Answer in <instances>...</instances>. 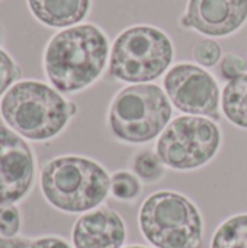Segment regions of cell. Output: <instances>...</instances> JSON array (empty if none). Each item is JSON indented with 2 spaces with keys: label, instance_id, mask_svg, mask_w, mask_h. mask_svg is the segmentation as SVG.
Wrapping results in <instances>:
<instances>
[{
  "label": "cell",
  "instance_id": "1",
  "mask_svg": "<svg viewBox=\"0 0 247 248\" xmlns=\"http://www.w3.org/2000/svg\"><path fill=\"white\" fill-rule=\"evenodd\" d=\"M109 52L108 35L95 23L61 29L44 49L45 77L60 93H79L100 78L109 62Z\"/></svg>",
  "mask_w": 247,
  "mask_h": 248
},
{
  "label": "cell",
  "instance_id": "2",
  "mask_svg": "<svg viewBox=\"0 0 247 248\" xmlns=\"http://www.w3.org/2000/svg\"><path fill=\"white\" fill-rule=\"evenodd\" d=\"M76 113L74 102L38 80L16 81L0 100V116L6 126L33 142L58 137Z\"/></svg>",
  "mask_w": 247,
  "mask_h": 248
},
{
  "label": "cell",
  "instance_id": "3",
  "mask_svg": "<svg viewBox=\"0 0 247 248\" xmlns=\"http://www.w3.org/2000/svg\"><path fill=\"white\" fill-rule=\"evenodd\" d=\"M44 199L64 214H86L99 208L111 193V176L95 160L60 155L47 161L39 173Z\"/></svg>",
  "mask_w": 247,
  "mask_h": 248
},
{
  "label": "cell",
  "instance_id": "4",
  "mask_svg": "<svg viewBox=\"0 0 247 248\" xmlns=\"http://www.w3.org/2000/svg\"><path fill=\"white\" fill-rule=\"evenodd\" d=\"M172 103L154 84H131L121 89L108 109V129L124 144H147L162 135L172 121Z\"/></svg>",
  "mask_w": 247,
  "mask_h": 248
},
{
  "label": "cell",
  "instance_id": "5",
  "mask_svg": "<svg viewBox=\"0 0 247 248\" xmlns=\"http://www.w3.org/2000/svg\"><path fill=\"white\" fill-rule=\"evenodd\" d=\"M173 57V42L166 32L151 25H134L115 38L108 74L122 83H150L169 71Z\"/></svg>",
  "mask_w": 247,
  "mask_h": 248
},
{
  "label": "cell",
  "instance_id": "6",
  "mask_svg": "<svg viewBox=\"0 0 247 248\" xmlns=\"http://www.w3.org/2000/svg\"><path fill=\"white\" fill-rule=\"evenodd\" d=\"M138 227L154 248H198L204 237V219L198 206L172 190L146 198L138 212Z\"/></svg>",
  "mask_w": 247,
  "mask_h": 248
},
{
  "label": "cell",
  "instance_id": "7",
  "mask_svg": "<svg viewBox=\"0 0 247 248\" xmlns=\"http://www.w3.org/2000/svg\"><path fill=\"white\" fill-rule=\"evenodd\" d=\"M223 134L217 122L204 116L182 115L170 121L156 142L166 167L192 171L207 166L220 151Z\"/></svg>",
  "mask_w": 247,
  "mask_h": 248
},
{
  "label": "cell",
  "instance_id": "8",
  "mask_svg": "<svg viewBox=\"0 0 247 248\" xmlns=\"http://www.w3.org/2000/svg\"><path fill=\"white\" fill-rule=\"evenodd\" d=\"M165 92L178 110L185 115L221 119V92L213 74L198 64L179 62L163 78Z\"/></svg>",
  "mask_w": 247,
  "mask_h": 248
},
{
  "label": "cell",
  "instance_id": "9",
  "mask_svg": "<svg viewBox=\"0 0 247 248\" xmlns=\"http://www.w3.org/2000/svg\"><path fill=\"white\" fill-rule=\"evenodd\" d=\"M36 177V158L25 138L0 125V206L28 198Z\"/></svg>",
  "mask_w": 247,
  "mask_h": 248
},
{
  "label": "cell",
  "instance_id": "10",
  "mask_svg": "<svg viewBox=\"0 0 247 248\" xmlns=\"http://www.w3.org/2000/svg\"><path fill=\"white\" fill-rule=\"evenodd\" d=\"M247 22V0H188L179 19L183 29H192L208 38L236 33Z\"/></svg>",
  "mask_w": 247,
  "mask_h": 248
},
{
  "label": "cell",
  "instance_id": "11",
  "mask_svg": "<svg viewBox=\"0 0 247 248\" xmlns=\"http://www.w3.org/2000/svg\"><path fill=\"white\" fill-rule=\"evenodd\" d=\"M125 238L122 217L108 206L82 214L71 230L73 248H122Z\"/></svg>",
  "mask_w": 247,
  "mask_h": 248
},
{
  "label": "cell",
  "instance_id": "12",
  "mask_svg": "<svg viewBox=\"0 0 247 248\" xmlns=\"http://www.w3.org/2000/svg\"><path fill=\"white\" fill-rule=\"evenodd\" d=\"M32 16L48 28L80 25L90 12L92 0H26Z\"/></svg>",
  "mask_w": 247,
  "mask_h": 248
},
{
  "label": "cell",
  "instance_id": "13",
  "mask_svg": "<svg viewBox=\"0 0 247 248\" xmlns=\"http://www.w3.org/2000/svg\"><path fill=\"white\" fill-rule=\"evenodd\" d=\"M224 118L240 129H247V73L227 81L221 92Z\"/></svg>",
  "mask_w": 247,
  "mask_h": 248
},
{
  "label": "cell",
  "instance_id": "14",
  "mask_svg": "<svg viewBox=\"0 0 247 248\" xmlns=\"http://www.w3.org/2000/svg\"><path fill=\"white\" fill-rule=\"evenodd\" d=\"M210 248H247V214L233 215L220 224Z\"/></svg>",
  "mask_w": 247,
  "mask_h": 248
},
{
  "label": "cell",
  "instance_id": "15",
  "mask_svg": "<svg viewBox=\"0 0 247 248\" xmlns=\"http://www.w3.org/2000/svg\"><path fill=\"white\" fill-rule=\"evenodd\" d=\"M131 171L144 183L153 185L166 176V166L156 153V150L144 148L137 151L130 161Z\"/></svg>",
  "mask_w": 247,
  "mask_h": 248
},
{
  "label": "cell",
  "instance_id": "16",
  "mask_svg": "<svg viewBox=\"0 0 247 248\" xmlns=\"http://www.w3.org/2000/svg\"><path fill=\"white\" fill-rule=\"evenodd\" d=\"M143 192V182L132 171H115L111 176V195L121 202H134Z\"/></svg>",
  "mask_w": 247,
  "mask_h": 248
},
{
  "label": "cell",
  "instance_id": "17",
  "mask_svg": "<svg viewBox=\"0 0 247 248\" xmlns=\"http://www.w3.org/2000/svg\"><path fill=\"white\" fill-rule=\"evenodd\" d=\"M192 57L195 60V62L201 67H215L217 64H220L221 58H223V49L221 45L211 39H201L199 42L195 44L194 49H192Z\"/></svg>",
  "mask_w": 247,
  "mask_h": 248
},
{
  "label": "cell",
  "instance_id": "18",
  "mask_svg": "<svg viewBox=\"0 0 247 248\" xmlns=\"http://www.w3.org/2000/svg\"><path fill=\"white\" fill-rule=\"evenodd\" d=\"M22 230V214L16 205L0 206V235L19 237Z\"/></svg>",
  "mask_w": 247,
  "mask_h": 248
},
{
  "label": "cell",
  "instance_id": "19",
  "mask_svg": "<svg viewBox=\"0 0 247 248\" xmlns=\"http://www.w3.org/2000/svg\"><path fill=\"white\" fill-rule=\"evenodd\" d=\"M20 67L15 62V60L0 48V97L17 81L20 77Z\"/></svg>",
  "mask_w": 247,
  "mask_h": 248
},
{
  "label": "cell",
  "instance_id": "20",
  "mask_svg": "<svg viewBox=\"0 0 247 248\" xmlns=\"http://www.w3.org/2000/svg\"><path fill=\"white\" fill-rule=\"evenodd\" d=\"M247 73V60L236 52H229L223 55L220 61V74L224 80L231 81Z\"/></svg>",
  "mask_w": 247,
  "mask_h": 248
},
{
  "label": "cell",
  "instance_id": "21",
  "mask_svg": "<svg viewBox=\"0 0 247 248\" xmlns=\"http://www.w3.org/2000/svg\"><path fill=\"white\" fill-rule=\"evenodd\" d=\"M29 248H73L64 238L57 235H44L32 238Z\"/></svg>",
  "mask_w": 247,
  "mask_h": 248
},
{
  "label": "cell",
  "instance_id": "22",
  "mask_svg": "<svg viewBox=\"0 0 247 248\" xmlns=\"http://www.w3.org/2000/svg\"><path fill=\"white\" fill-rule=\"evenodd\" d=\"M32 243V238L29 237H13V238H9V237H3L0 235V248H29Z\"/></svg>",
  "mask_w": 247,
  "mask_h": 248
},
{
  "label": "cell",
  "instance_id": "23",
  "mask_svg": "<svg viewBox=\"0 0 247 248\" xmlns=\"http://www.w3.org/2000/svg\"><path fill=\"white\" fill-rule=\"evenodd\" d=\"M122 248H150V247H144V246H128V247H122Z\"/></svg>",
  "mask_w": 247,
  "mask_h": 248
}]
</instances>
